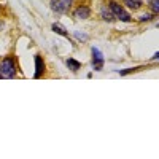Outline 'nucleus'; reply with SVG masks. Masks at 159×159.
<instances>
[{"mask_svg": "<svg viewBox=\"0 0 159 159\" xmlns=\"http://www.w3.org/2000/svg\"><path fill=\"white\" fill-rule=\"evenodd\" d=\"M102 18H103L105 21H113V19H115V15H113L111 8L107 10V7H103V8H102Z\"/></svg>", "mask_w": 159, "mask_h": 159, "instance_id": "0eeeda50", "label": "nucleus"}, {"mask_svg": "<svg viewBox=\"0 0 159 159\" xmlns=\"http://www.w3.org/2000/svg\"><path fill=\"white\" fill-rule=\"evenodd\" d=\"M72 2L73 0H51V8L56 13H65L70 8Z\"/></svg>", "mask_w": 159, "mask_h": 159, "instance_id": "7ed1b4c3", "label": "nucleus"}, {"mask_svg": "<svg viewBox=\"0 0 159 159\" xmlns=\"http://www.w3.org/2000/svg\"><path fill=\"white\" fill-rule=\"evenodd\" d=\"M150 18H151L150 15H145V16H142V18H140V21H150Z\"/></svg>", "mask_w": 159, "mask_h": 159, "instance_id": "ddd939ff", "label": "nucleus"}, {"mask_svg": "<svg viewBox=\"0 0 159 159\" xmlns=\"http://www.w3.org/2000/svg\"><path fill=\"white\" fill-rule=\"evenodd\" d=\"M110 8H111V11H113V15H115L116 19L124 21V22H130V21H132L130 15H129V13H127L121 5H119V3H116V2H110Z\"/></svg>", "mask_w": 159, "mask_h": 159, "instance_id": "f03ea898", "label": "nucleus"}, {"mask_svg": "<svg viewBox=\"0 0 159 159\" xmlns=\"http://www.w3.org/2000/svg\"><path fill=\"white\" fill-rule=\"evenodd\" d=\"M52 30H54L56 34H59V35H62V37H65V38H69V34H67V30H65L64 27H61L59 24H52Z\"/></svg>", "mask_w": 159, "mask_h": 159, "instance_id": "9d476101", "label": "nucleus"}, {"mask_svg": "<svg viewBox=\"0 0 159 159\" xmlns=\"http://www.w3.org/2000/svg\"><path fill=\"white\" fill-rule=\"evenodd\" d=\"M35 69H37L35 78H40V76H42V73L45 72V65H43V61H42V57H40V56H35Z\"/></svg>", "mask_w": 159, "mask_h": 159, "instance_id": "39448f33", "label": "nucleus"}, {"mask_svg": "<svg viewBox=\"0 0 159 159\" xmlns=\"http://www.w3.org/2000/svg\"><path fill=\"white\" fill-rule=\"evenodd\" d=\"M0 29H2V22H0Z\"/></svg>", "mask_w": 159, "mask_h": 159, "instance_id": "2eb2a0df", "label": "nucleus"}, {"mask_svg": "<svg viewBox=\"0 0 159 159\" xmlns=\"http://www.w3.org/2000/svg\"><path fill=\"white\" fill-rule=\"evenodd\" d=\"M142 67H134V69H127V70H119L121 75H127V73H132V72H139Z\"/></svg>", "mask_w": 159, "mask_h": 159, "instance_id": "f8f14e48", "label": "nucleus"}, {"mask_svg": "<svg viewBox=\"0 0 159 159\" xmlns=\"http://www.w3.org/2000/svg\"><path fill=\"white\" fill-rule=\"evenodd\" d=\"M89 15H91V11H89L88 7H80V8L75 11V16H76L78 19H88Z\"/></svg>", "mask_w": 159, "mask_h": 159, "instance_id": "423d86ee", "label": "nucleus"}, {"mask_svg": "<svg viewBox=\"0 0 159 159\" xmlns=\"http://www.w3.org/2000/svg\"><path fill=\"white\" fill-rule=\"evenodd\" d=\"M16 75V65L15 62H13V59L7 57L2 61V64H0V78H13Z\"/></svg>", "mask_w": 159, "mask_h": 159, "instance_id": "f257e3e1", "label": "nucleus"}, {"mask_svg": "<svg viewBox=\"0 0 159 159\" xmlns=\"http://www.w3.org/2000/svg\"><path fill=\"white\" fill-rule=\"evenodd\" d=\"M123 2L132 10H137V8L142 7V0H123Z\"/></svg>", "mask_w": 159, "mask_h": 159, "instance_id": "6e6552de", "label": "nucleus"}, {"mask_svg": "<svg viewBox=\"0 0 159 159\" xmlns=\"http://www.w3.org/2000/svg\"><path fill=\"white\" fill-rule=\"evenodd\" d=\"M92 67L97 72L102 70V67H103V56L97 48H92Z\"/></svg>", "mask_w": 159, "mask_h": 159, "instance_id": "20e7f679", "label": "nucleus"}, {"mask_svg": "<svg viewBox=\"0 0 159 159\" xmlns=\"http://www.w3.org/2000/svg\"><path fill=\"white\" fill-rule=\"evenodd\" d=\"M150 7H151V10H153L154 13H159V0H151Z\"/></svg>", "mask_w": 159, "mask_h": 159, "instance_id": "9b49d317", "label": "nucleus"}, {"mask_svg": "<svg viewBox=\"0 0 159 159\" xmlns=\"http://www.w3.org/2000/svg\"><path fill=\"white\" fill-rule=\"evenodd\" d=\"M153 59H159V52H156V54L153 56Z\"/></svg>", "mask_w": 159, "mask_h": 159, "instance_id": "4468645a", "label": "nucleus"}, {"mask_svg": "<svg viewBox=\"0 0 159 159\" xmlns=\"http://www.w3.org/2000/svg\"><path fill=\"white\" fill-rule=\"evenodd\" d=\"M67 65L70 67L72 72H78L80 67H81V64H80L78 61H75V59H69V61H67Z\"/></svg>", "mask_w": 159, "mask_h": 159, "instance_id": "1a4fd4ad", "label": "nucleus"}]
</instances>
